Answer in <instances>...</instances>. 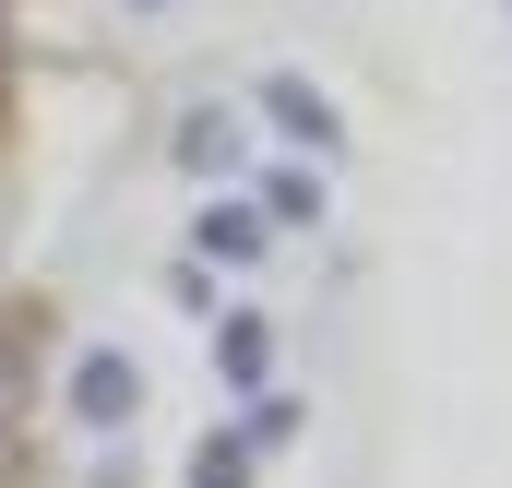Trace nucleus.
Returning <instances> with one entry per match:
<instances>
[{
	"label": "nucleus",
	"mask_w": 512,
	"mask_h": 488,
	"mask_svg": "<svg viewBox=\"0 0 512 488\" xmlns=\"http://www.w3.org/2000/svg\"><path fill=\"white\" fill-rule=\"evenodd\" d=\"M262 120L286 131V143H310V155H334V143H346V120H334V96H322L310 72H262Z\"/></svg>",
	"instance_id": "nucleus-1"
},
{
	"label": "nucleus",
	"mask_w": 512,
	"mask_h": 488,
	"mask_svg": "<svg viewBox=\"0 0 512 488\" xmlns=\"http://www.w3.org/2000/svg\"><path fill=\"white\" fill-rule=\"evenodd\" d=\"M131 405H143V369H131L120 346H84V369H72V417H84V429H131Z\"/></svg>",
	"instance_id": "nucleus-2"
},
{
	"label": "nucleus",
	"mask_w": 512,
	"mask_h": 488,
	"mask_svg": "<svg viewBox=\"0 0 512 488\" xmlns=\"http://www.w3.org/2000/svg\"><path fill=\"white\" fill-rule=\"evenodd\" d=\"M262 239H274V227H262L251 203H203V215H191V262H227V274H239V262H262Z\"/></svg>",
	"instance_id": "nucleus-3"
},
{
	"label": "nucleus",
	"mask_w": 512,
	"mask_h": 488,
	"mask_svg": "<svg viewBox=\"0 0 512 488\" xmlns=\"http://www.w3.org/2000/svg\"><path fill=\"white\" fill-rule=\"evenodd\" d=\"M251 215L262 227H322V155H310V167H262Z\"/></svg>",
	"instance_id": "nucleus-4"
},
{
	"label": "nucleus",
	"mask_w": 512,
	"mask_h": 488,
	"mask_svg": "<svg viewBox=\"0 0 512 488\" xmlns=\"http://www.w3.org/2000/svg\"><path fill=\"white\" fill-rule=\"evenodd\" d=\"M179 167H191V179H227V167H239V120H227V108H191V120H179Z\"/></svg>",
	"instance_id": "nucleus-5"
},
{
	"label": "nucleus",
	"mask_w": 512,
	"mask_h": 488,
	"mask_svg": "<svg viewBox=\"0 0 512 488\" xmlns=\"http://www.w3.org/2000/svg\"><path fill=\"white\" fill-rule=\"evenodd\" d=\"M215 369H227L239 393H262V369H274V334H262L251 310H227V322H215Z\"/></svg>",
	"instance_id": "nucleus-6"
},
{
	"label": "nucleus",
	"mask_w": 512,
	"mask_h": 488,
	"mask_svg": "<svg viewBox=\"0 0 512 488\" xmlns=\"http://www.w3.org/2000/svg\"><path fill=\"white\" fill-rule=\"evenodd\" d=\"M251 441H239V429H203V441H191V488H251Z\"/></svg>",
	"instance_id": "nucleus-7"
},
{
	"label": "nucleus",
	"mask_w": 512,
	"mask_h": 488,
	"mask_svg": "<svg viewBox=\"0 0 512 488\" xmlns=\"http://www.w3.org/2000/svg\"><path fill=\"white\" fill-rule=\"evenodd\" d=\"M239 441H251V453H286V441H298V405H286V393H262V405H251V429H239Z\"/></svg>",
	"instance_id": "nucleus-8"
},
{
	"label": "nucleus",
	"mask_w": 512,
	"mask_h": 488,
	"mask_svg": "<svg viewBox=\"0 0 512 488\" xmlns=\"http://www.w3.org/2000/svg\"><path fill=\"white\" fill-rule=\"evenodd\" d=\"M12 417H24V346L0 334V429H12Z\"/></svg>",
	"instance_id": "nucleus-9"
},
{
	"label": "nucleus",
	"mask_w": 512,
	"mask_h": 488,
	"mask_svg": "<svg viewBox=\"0 0 512 488\" xmlns=\"http://www.w3.org/2000/svg\"><path fill=\"white\" fill-rule=\"evenodd\" d=\"M143 12H167V0H143Z\"/></svg>",
	"instance_id": "nucleus-10"
},
{
	"label": "nucleus",
	"mask_w": 512,
	"mask_h": 488,
	"mask_svg": "<svg viewBox=\"0 0 512 488\" xmlns=\"http://www.w3.org/2000/svg\"><path fill=\"white\" fill-rule=\"evenodd\" d=\"M0 441H12V429H0Z\"/></svg>",
	"instance_id": "nucleus-11"
}]
</instances>
